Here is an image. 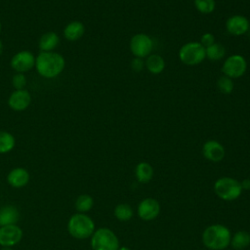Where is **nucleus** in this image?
Instances as JSON below:
<instances>
[{"label": "nucleus", "mask_w": 250, "mask_h": 250, "mask_svg": "<svg viewBox=\"0 0 250 250\" xmlns=\"http://www.w3.org/2000/svg\"><path fill=\"white\" fill-rule=\"evenodd\" d=\"M217 87L219 91L223 94H229L233 90V83L231 78L224 75L221 76L217 82Z\"/></svg>", "instance_id": "obj_27"}, {"label": "nucleus", "mask_w": 250, "mask_h": 250, "mask_svg": "<svg viewBox=\"0 0 250 250\" xmlns=\"http://www.w3.org/2000/svg\"><path fill=\"white\" fill-rule=\"evenodd\" d=\"M214 43H215V38H214V36H213L212 33L207 32V33H204V34L202 35V37H201V43H200V44H201L204 48H207V47L211 46V45L214 44Z\"/></svg>", "instance_id": "obj_29"}, {"label": "nucleus", "mask_w": 250, "mask_h": 250, "mask_svg": "<svg viewBox=\"0 0 250 250\" xmlns=\"http://www.w3.org/2000/svg\"><path fill=\"white\" fill-rule=\"evenodd\" d=\"M225 48L219 43H214L211 46L205 48L206 57L210 61H220L225 56Z\"/></svg>", "instance_id": "obj_25"}, {"label": "nucleus", "mask_w": 250, "mask_h": 250, "mask_svg": "<svg viewBox=\"0 0 250 250\" xmlns=\"http://www.w3.org/2000/svg\"><path fill=\"white\" fill-rule=\"evenodd\" d=\"M147 70L152 74H158L162 72L165 66L164 60L159 55H150L147 57L145 62Z\"/></svg>", "instance_id": "obj_19"}, {"label": "nucleus", "mask_w": 250, "mask_h": 250, "mask_svg": "<svg viewBox=\"0 0 250 250\" xmlns=\"http://www.w3.org/2000/svg\"><path fill=\"white\" fill-rule=\"evenodd\" d=\"M214 191L223 200L230 201L238 198L242 192L240 182L230 177L218 179L214 185Z\"/></svg>", "instance_id": "obj_4"}, {"label": "nucleus", "mask_w": 250, "mask_h": 250, "mask_svg": "<svg viewBox=\"0 0 250 250\" xmlns=\"http://www.w3.org/2000/svg\"><path fill=\"white\" fill-rule=\"evenodd\" d=\"M246 67L247 63L242 56L232 55L225 61L222 71L229 78H237L245 73Z\"/></svg>", "instance_id": "obj_7"}, {"label": "nucleus", "mask_w": 250, "mask_h": 250, "mask_svg": "<svg viewBox=\"0 0 250 250\" xmlns=\"http://www.w3.org/2000/svg\"><path fill=\"white\" fill-rule=\"evenodd\" d=\"M16 145L15 137L6 131H0V153L11 151Z\"/></svg>", "instance_id": "obj_22"}, {"label": "nucleus", "mask_w": 250, "mask_h": 250, "mask_svg": "<svg viewBox=\"0 0 250 250\" xmlns=\"http://www.w3.org/2000/svg\"><path fill=\"white\" fill-rule=\"evenodd\" d=\"M1 28H2V25H1V22H0V32H1Z\"/></svg>", "instance_id": "obj_35"}, {"label": "nucleus", "mask_w": 250, "mask_h": 250, "mask_svg": "<svg viewBox=\"0 0 250 250\" xmlns=\"http://www.w3.org/2000/svg\"><path fill=\"white\" fill-rule=\"evenodd\" d=\"M1 250H13L11 247H3Z\"/></svg>", "instance_id": "obj_34"}, {"label": "nucleus", "mask_w": 250, "mask_h": 250, "mask_svg": "<svg viewBox=\"0 0 250 250\" xmlns=\"http://www.w3.org/2000/svg\"><path fill=\"white\" fill-rule=\"evenodd\" d=\"M227 30L232 35H242L249 29V21L243 16H232L226 22Z\"/></svg>", "instance_id": "obj_14"}, {"label": "nucleus", "mask_w": 250, "mask_h": 250, "mask_svg": "<svg viewBox=\"0 0 250 250\" xmlns=\"http://www.w3.org/2000/svg\"><path fill=\"white\" fill-rule=\"evenodd\" d=\"M7 181L13 188H22L29 181V173L24 168H15L8 174Z\"/></svg>", "instance_id": "obj_15"}, {"label": "nucleus", "mask_w": 250, "mask_h": 250, "mask_svg": "<svg viewBox=\"0 0 250 250\" xmlns=\"http://www.w3.org/2000/svg\"><path fill=\"white\" fill-rule=\"evenodd\" d=\"M31 103V95L24 89L15 90L8 99L9 106L16 111L26 109Z\"/></svg>", "instance_id": "obj_12"}, {"label": "nucleus", "mask_w": 250, "mask_h": 250, "mask_svg": "<svg viewBox=\"0 0 250 250\" xmlns=\"http://www.w3.org/2000/svg\"><path fill=\"white\" fill-rule=\"evenodd\" d=\"M114 216L119 221H129L133 217V209L126 203H120L114 208Z\"/></svg>", "instance_id": "obj_24"}, {"label": "nucleus", "mask_w": 250, "mask_h": 250, "mask_svg": "<svg viewBox=\"0 0 250 250\" xmlns=\"http://www.w3.org/2000/svg\"><path fill=\"white\" fill-rule=\"evenodd\" d=\"M85 32L84 24L79 21H73L66 24L63 29V36L68 41H76L80 39Z\"/></svg>", "instance_id": "obj_16"}, {"label": "nucleus", "mask_w": 250, "mask_h": 250, "mask_svg": "<svg viewBox=\"0 0 250 250\" xmlns=\"http://www.w3.org/2000/svg\"><path fill=\"white\" fill-rule=\"evenodd\" d=\"M240 185H241L242 190L243 189L249 190L250 189V179H244L242 182H240Z\"/></svg>", "instance_id": "obj_31"}, {"label": "nucleus", "mask_w": 250, "mask_h": 250, "mask_svg": "<svg viewBox=\"0 0 250 250\" xmlns=\"http://www.w3.org/2000/svg\"><path fill=\"white\" fill-rule=\"evenodd\" d=\"M153 176V169L147 162H140L136 167V177L140 183H147Z\"/></svg>", "instance_id": "obj_21"}, {"label": "nucleus", "mask_w": 250, "mask_h": 250, "mask_svg": "<svg viewBox=\"0 0 250 250\" xmlns=\"http://www.w3.org/2000/svg\"><path fill=\"white\" fill-rule=\"evenodd\" d=\"M67 230L71 236L78 239H85L94 233L95 223L85 213H76L68 220Z\"/></svg>", "instance_id": "obj_3"}, {"label": "nucleus", "mask_w": 250, "mask_h": 250, "mask_svg": "<svg viewBox=\"0 0 250 250\" xmlns=\"http://www.w3.org/2000/svg\"><path fill=\"white\" fill-rule=\"evenodd\" d=\"M160 213L159 202L151 197L145 198L138 206L139 217L144 221L154 220Z\"/></svg>", "instance_id": "obj_11"}, {"label": "nucleus", "mask_w": 250, "mask_h": 250, "mask_svg": "<svg viewBox=\"0 0 250 250\" xmlns=\"http://www.w3.org/2000/svg\"><path fill=\"white\" fill-rule=\"evenodd\" d=\"M94 205L93 198L88 194H81L75 201V209L78 213H86L92 209Z\"/></svg>", "instance_id": "obj_23"}, {"label": "nucleus", "mask_w": 250, "mask_h": 250, "mask_svg": "<svg viewBox=\"0 0 250 250\" xmlns=\"http://www.w3.org/2000/svg\"><path fill=\"white\" fill-rule=\"evenodd\" d=\"M153 47L151 38L144 33H138L134 35L130 41V49L137 58L147 57Z\"/></svg>", "instance_id": "obj_8"}, {"label": "nucleus", "mask_w": 250, "mask_h": 250, "mask_svg": "<svg viewBox=\"0 0 250 250\" xmlns=\"http://www.w3.org/2000/svg\"><path fill=\"white\" fill-rule=\"evenodd\" d=\"M12 84L16 90L23 89L26 85V77L23 73L17 72L12 78Z\"/></svg>", "instance_id": "obj_28"}, {"label": "nucleus", "mask_w": 250, "mask_h": 250, "mask_svg": "<svg viewBox=\"0 0 250 250\" xmlns=\"http://www.w3.org/2000/svg\"><path fill=\"white\" fill-rule=\"evenodd\" d=\"M91 246L93 250H118L119 241L111 229L101 228L92 234Z\"/></svg>", "instance_id": "obj_5"}, {"label": "nucleus", "mask_w": 250, "mask_h": 250, "mask_svg": "<svg viewBox=\"0 0 250 250\" xmlns=\"http://www.w3.org/2000/svg\"><path fill=\"white\" fill-rule=\"evenodd\" d=\"M194 5L197 11L202 14L212 13L216 6L214 0H194Z\"/></svg>", "instance_id": "obj_26"}, {"label": "nucleus", "mask_w": 250, "mask_h": 250, "mask_svg": "<svg viewBox=\"0 0 250 250\" xmlns=\"http://www.w3.org/2000/svg\"><path fill=\"white\" fill-rule=\"evenodd\" d=\"M22 237V230L17 225L2 226L0 228V245L12 247L18 244Z\"/></svg>", "instance_id": "obj_10"}, {"label": "nucleus", "mask_w": 250, "mask_h": 250, "mask_svg": "<svg viewBox=\"0 0 250 250\" xmlns=\"http://www.w3.org/2000/svg\"><path fill=\"white\" fill-rule=\"evenodd\" d=\"M20 219L19 211L12 205L4 206L0 209V226L16 225Z\"/></svg>", "instance_id": "obj_18"}, {"label": "nucleus", "mask_w": 250, "mask_h": 250, "mask_svg": "<svg viewBox=\"0 0 250 250\" xmlns=\"http://www.w3.org/2000/svg\"><path fill=\"white\" fill-rule=\"evenodd\" d=\"M131 66H132V68H133L135 71L139 72V71H141V70L144 68V66H145V62H144L143 59H141V58H137V57H136V58L132 61Z\"/></svg>", "instance_id": "obj_30"}, {"label": "nucleus", "mask_w": 250, "mask_h": 250, "mask_svg": "<svg viewBox=\"0 0 250 250\" xmlns=\"http://www.w3.org/2000/svg\"><path fill=\"white\" fill-rule=\"evenodd\" d=\"M202 152L205 158L213 162L221 161L225 156L224 146L217 141H207L202 147Z\"/></svg>", "instance_id": "obj_13"}, {"label": "nucleus", "mask_w": 250, "mask_h": 250, "mask_svg": "<svg viewBox=\"0 0 250 250\" xmlns=\"http://www.w3.org/2000/svg\"><path fill=\"white\" fill-rule=\"evenodd\" d=\"M118 250H131V249L128 248V247H126V246H123V247H120Z\"/></svg>", "instance_id": "obj_33"}, {"label": "nucleus", "mask_w": 250, "mask_h": 250, "mask_svg": "<svg viewBox=\"0 0 250 250\" xmlns=\"http://www.w3.org/2000/svg\"><path fill=\"white\" fill-rule=\"evenodd\" d=\"M60 44V37L56 32L49 31L44 33L39 39V49L41 52H52Z\"/></svg>", "instance_id": "obj_17"}, {"label": "nucleus", "mask_w": 250, "mask_h": 250, "mask_svg": "<svg viewBox=\"0 0 250 250\" xmlns=\"http://www.w3.org/2000/svg\"><path fill=\"white\" fill-rule=\"evenodd\" d=\"M3 53V43H2V41H1V39H0V55Z\"/></svg>", "instance_id": "obj_32"}, {"label": "nucleus", "mask_w": 250, "mask_h": 250, "mask_svg": "<svg viewBox=\"0 0 250 250\" xmlns=\"http://www.w3.org/2000/svg\"><path fill=\"white\" fill-rule=\"evenodd\" d=\"M11 66L17 72L23 73L35 66V57L27 50L20 51L12 57Z\"/></svg>", "instance_id": "obj_9"}, {"label": "nucleus", "mask_w": 250, "mask_h": 250, "mask_svg": "<svg viewBox=\"0 0 250 250\" xmlns=\"http://www.w3.org/2000/svg\"><path fill=\"white\" fill-rule=\"evenodd\" d=\"M230 244L232 248L236 250H242L250 244V234L245 230H239L233 234L230 238Z\"/></svg>", "instance_id": "obj_20"}, {"label": "nucleus", "mask_w": 250, "mask_h": 250, "mask_svg": "<svg viewBox=\"0 0 250 250\" xmlns=\"http://www.w3.org/2000/svg\"><path fill=\"white\" fill-rule=\"evenodd\" d=\"M179 57L185 64H198L206 57L205 48L198 42H188L182 46L179 52Z\"/></svg>", "instance_id": "obj_6"}, {"label": "nucleus", "mask_w": 250, "mask_h": 250, "mask_svg": "<svg viewBox=\"0 0 250 250\" xmlns=\"http://www.w3.org/2000/svg\"><path fill=\"white\" fill-rule=\"evenodd\" d=\"M65 65L63 57L56 52H41L35 58V68L39 75L54 78L62 73Z\"/></svg>", "instance_id": "obj_1"}, {"label": "nucleus", "mask_w": 250, "mask_h": 250, "mask_svg": "<svg viewBox=\"0 0 250 250\" xmlns=\"http://www.w3.org/2000/svg\"><path fill=\"white\" fill-rule=\"evenodd\" d=\"M230 231L221 224L207 227L202 233L203 244L210 250H224L230 244Z\"/></svg>", "instance_id": "obj_2"}]
</instances>
